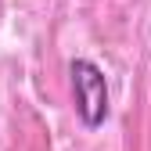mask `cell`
Instances as JSON below:
<instances>
[{"label": "cell", "instance_id": "1", "mask_svg": "<svg viewBox=\"0 0 151 151\" xmlns=\"http://www.w3.org/2000/svg\"><path fill=\"white\" fill-rule=\"evenodd\" d=\"M68 76H72V101H76L79 122L86 129L104 126L111 104H108V79H104L101 65H93L90 58H76L68 65Z\"/></svg>", "mask_w": 151, "mask_h": 151}]
</instances>
